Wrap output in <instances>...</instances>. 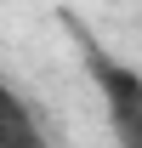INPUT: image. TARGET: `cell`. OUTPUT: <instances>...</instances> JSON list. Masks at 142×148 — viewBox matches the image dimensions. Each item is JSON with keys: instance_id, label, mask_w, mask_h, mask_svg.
<instances>
[{"instance_id": "obj_1", "label": "cell", "mask_w": 142, "mask_h": 148, "mask_svg": "<svg viewBox=\"0 0 142 148\" xmlns=\"http://www.w3.org/2000/svg\"><path fill=\"white\" fill-rule=\"evenodd\" d=\"M91 80H97V97L108 108V131L119 148H142V74L119 57L91 51Z\"/></svg>"}, {"instance_id": "obj_2", "label": "cell", "mask_w": 142, "mask_h": 148, "mask_svg": "<svg viewBox=\"0 0 142 148\" xmlns=\"http://www.w3.org/2000/svg\"><path fill=\"white\" fill-rule=\"evenodd\" d=\"M0 148H46V131H40L34 108L6 80H0Z\"/></svg>"}]
</instances>
